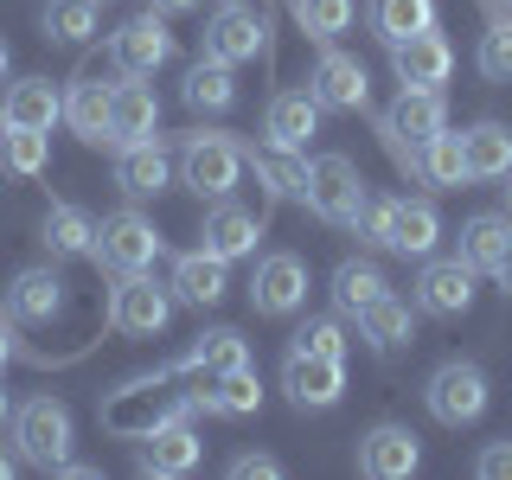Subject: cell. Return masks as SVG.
<instances>
[{"label":"cell","instance_id":"obj_14","mask_svg":"<svg viewBox=\"0 0 512 480\" xmlns=\"http://www.w3.org/2000/svg\"><path fill=\"white\" fill-rule=\"evenodd\" d=\"M199 455H205V436L192 429V416H173V423H160L154 436H141L135 468L154 474V480H180V474L199 468Z\"/></svg>","mask_w":512,"mask_h":480},{"label":"cell","instance_id":"obj_2","mask_svg":"<svg viewBox=\"0 0 512 480\" xmlns=\"http://www.w3.org/2000/svg\"><path fill=\"white\" fill-rule=\"evenodd\" d=\"M372 128H378L384 154H391L404 173H416V148H423L429 135H442V128H448V103H442V90L397 84V103L384 109V116H378Z\"/></svg>","mask_w":512,"mask_h":480},{"label":"cell","instance_id":"obj_7","mask_svg":"<svg viewBox=\"0 0 512 480\" xmlns=\"http://www.w3.org/2000/svg\"><path fill=\"white\" fill-rule=\"evenodd\" d=\"M173 320V288H160L148 269L141 276H116L109 288V327L128 333V340H154V333H167Z\"/></svg>","mask_w":512,"mask_h":480},{"label":"cell","instance_id":"obj_22","mask_svg":"<svg viewBox=\"0 0 512 480\" xmlns=\"http://www.w3.org/2000/svg\"><path fill=\"white\" fill-rule=\"evenodd\" d=\"M224 256H212V250H186V256H173V276H167V288H173V301H186V308H218L224 301V288H231V276H224Z\"/></svg>","mask_w":512,"mask_h":480},{"label":"cell","instance_id":"obj_21","mask_svg":"<svg viewBox=\"0 0 512 480\" xmlns=\"http://www.w3.org/2000/svg\"><path fill=\"white\" fill-rule=\"evenodd\" d=\"M109 96H116V84H103L96 71H77L71 84H64V122H71V135L90 141V148L109 141Z\"/></svg>","mask_w":512,"mask_h":480},{"label":"cell","instance_id":"obj_37","mask_svg":"<svg viewBox=\"0 0 512 480\" xmlns=\"http://www.w3.org/2000/svg\"><path fill=\"white\" fill-rule=\"evenodd\" d=\"M45 160H52V141H45V128L0 122V173H13V180H39Z\"/></svg>","mask_w":512,"mask_h":480},{"label":"cell","instance_id":"obj_24","mask_svg":"<svg viewBox=\"0 0 512 480\" xmlns=\"http://www.w3.org/2000/svg\"><path fill=\"white\" fill-rule=\"evenodd\" d=\"M237 365H250V340L237 327H212L173 359V372L180 378H218V372H237Z\"/></svg>","mask_w":512,"mask_h":480},{"label":"cell","instance_id":"obj_47","mask_svg":"<svg viewBox=\"0 0 512 480\" xmlns=\"http://www.w3.org/2000/svg\"><path fill=\"white\" fill-rule=\"evenodd\" d=\"M493 282H500V295H512V244H506L500 263H493Z\"/></svg>","mask_w":512,"mask_h":480},{"label":"cell","instance_id":"obj_32","mask_svg":"<svg viewBox=\"0 0 512 480\" xmlns=\"http://www.w3.org/2000/svg\"><path fill=\"white\" fill-rule=\"evenodd\" d=\"M39 244L58 256H90L96 250V218L84 212V205H71V199H58L52 212H45V224H39Z\"/></svg>","mask_w":512,"mask_h":480},{"label":"cell","instance_id":"obj_51","mask_svg":"<svg viewBox=\"0 0 512 480\" xmlns=\"http://www.w3.org/2000/svg\"><path fill=\"white\" fill-rule=\"evenodd\" d=\"M7 64H13V52H7V39H0V84H7Z\"/></svg>","mask_w":512,"mask_h":480},{"label":"cell","instance_id":"obj_33","mask_svg":"<svg viewBox=\"0 0 512 480\" xmlns=\"http://www.w3.org/2000/svg\"><path fill=\"white\" fill-rule=\"evenodd\" d=\"M384 288H391V282H384V269L372 263V256H346V263L333 269V314L359 320V308H372Z\"/></svg>","mask_w":512,"mask_h":480},{"label":"cell","instance_id":"obj_3","mask_svg":"<svg viewBox=\"0 0 512 480\" xmlns=\"http://www.w3.org/2000/svg\"><path fill=\"white\" fill-rule=\"evenodd\" d=\"M244 180V141L224 128H192L180 135V186L199 199H231V186Z\"/></svg>","mask_w":512,"mask_h":480},{"label":"cell","instance_id":"obj_52","mask_svg":"<svg viewBox=\"0 0 512 480\" xmlns=\"http://www.w3.org/2000/svg\"><path fill=\"white\" fill-rule=\"evenodd\" d=\"M506 212H512V173H506Z\"/></svg>","mask_w":512,"mask_h":480},{"label":"cell","instance_id":"obj_16","mask_svg":"<svg viewBox=\"0 0 512 480\" xmlns=\"http://www.w3.org/2000/svg\"><path fill=\"white\" fill-rule=\"evenodd\" d=\"M282 391L295 410H333L346 397V359H308V352H288L282 359Z\"/></svg>","mask_w":512,"mask_h":480},{"label":"cell","instance_id":"obj_11","mask_svg":"<svg viewBox=\"0 0 512 480\" xmlns=\"http://www.w3.org/2000/svg\"><path fill=\"white\" fill-rule=\"evenodd\" d=\"M263 45H269V20L256 7H244V0H224V7L205 20V52L199 58H218V64H250V58H263Z\"/></svg>","mask_w":512,"mask_h":480},{"label":"cell","instance_id":"obj_43","mask_svg":"<svg viewBox=\"0 0 512 480\" xmlns=\"http://www.w3.org/2000/svg\"><path fill=\"white\" fill-rule=\"evenodd\" d=\"M346 231H359V244H372V250H391V199H384V192H365Z\"/></svg>","mask_w":512,"mask_h":480},{"label":"cell","instance_id":"obj_18","mask_svg":"<svg viewBox=\"0 0 512 480\" xmlns=\"http://www.w3.org/2000/svg\"><path fill=\"white\" fill-rule=\"evenodd\" d=\"M160 135V96L141 84V77H122L116 96H109V141L103 148H135V141Z\"/></svg>","mask_w":512,"mask_h":480},{"label":"cell","instance_id":"obj_5","mask_svg":"<svg viewBox=\"0 0 512 480\" xmlns=\"http://www.w3.org/2000/svg\"><path fill=\"white\" fill-rule=\"evenodd\" d=\"M13 448H20L26 468L58 474L64 461H71V404H58V397H26V404L13 410Z\"/></svg>","mask_w":512,"mask_h":480},{"label":"cell","instance_id":"obj_48","mask_svg":"<svg viewBox=\"0 0 512 480\" xmlns=\"http://www.w3.org/2000/svg\"><path fill=\"white\" fill-rule=\"evenodd\" d=\"M148 7H154V13H192L199 0H148Z\"/></svg>","mask_w":512,"mask_h":480},{"label":"cell","instance_id":"obj_31","mask_svg":"<svg viewBox=\"0 0 512 480\" xmlns=\"http://www.w3.org/2000/svg\"><path fill=\"white\" fill-rule=\"evenodd\" d=\"M410 327H416L410 301H404V295H391V288H384V295L372 301V308H359V340L372 346L378 359H384V352H397V346H404V340H410Z\"/></svg>","mask_w":512,"mask_h":480},{"label":"cell","instance_id":"obj_12","mask_svg":"<svg viewBox=\"0 0 512 480\" xmlns=\"http://www.w3.org/2000/svg\"><path fill=\"white\" fill-rule=\"evenodd\" d=\"M474 276L480 269L468 263V256H423V269H416V308L436 314V320H455L474 308Z\"/></svg>","mask_w":512,"mask_h":480},{"label":"cell","instance_id":"obj_25","mask_svg":"<svg viewBox=\"0 0 512 480\" xmlns=\"http://www.w3.org/2000/svg\"><path fill=\"white\" fill-rule=\"evenodd\" d=\"M7 314L26 320V327H52L64 314V276L58 269H20L7 288Z\"/></svg>","mask_w":512,"mask_h":480},{"label":"cell","instance_id":"obj_28","mask_svg":"<svg viewBox=\"0 0 512 480\" xmlns=\"http://www.w3.org/2000/svg\"><path fill=\"white\" fill-rule=\"evenodd\" d=\"M199 410L212 416H256L263 410V378L250 372V365H237V372H218V378H199Z\"/></svg>","mask_w":512,"mask_h":480},{"label":"cell","instance_id":"obj_9","mask_svg":"<svg viewBox=\"0 0 512 480\" xmlns=\"http://www.w3.org/2000/svg\"><path fill=\"white\" fill-rule=\"evenodd\" d=\"M308 96L320 109H340V116H365L372 109V77H365V64L340 52V45H320L314 71H308Z\"/></svg>","mask_w":512,"mask_h":480},{"label":"cell","instance_id":"obj_50","mask_svg":"<svg viewBox=\"0 0 512 480\" xmlns=\"http://www.w3.org/2000/svg\"><path fill=\"white\" fill-rule=\"evenodd\" d=\"M13 468H20V461H13L7 448H0V480H13Z\"/></svg>","mask_w":512,"mask_h":480},{"label":"cell","instance_id":"obj_20","mask_svg":"<svg viewBox=\"0 0 512 480\" xmlns=\"http://www.w3.org/2000/svg\"><path fill=\"white\" fill-rule=\"evenodd\" d=\"M256 237H263V218L244 212V205H231V199H212V212H205V224H199V250L224 256V263L256 256Z\"/></svg>","mask_w":512,"mask_h":480},{"label":"cell","instance_id":"obj_13","mask_svg":"<svg viewBox=\"0 0 512 480\" xmlns=\"http://www.w3.org/2000/svg\"><path fill=\"white\" fill-rule=\"evenodd\" d=\"M301 301H308V263H301L295 250H269V256H256L250 308H256V314H269V320H288V314H301Z\"/></svg>","mask_w":512,"mask_h":480},{"label":"cell","instance_id":"obj_46","mask_svg":"<svg viewBox=\"0 0 512 480\" xmlns=\"http://www.w3.org/2000/svg\"><path fill=\"white\" fill-rule=\"evenodd\" d=\"M231 474H237V480H282V461H276V455H237Z\"/></svg>","mask_w":512,"mask_h":480},{"label":"cell","instance_id":"obj_29","mask_svg":"<svg viewBox=\"0 0 512 480\" xmlns=\"http://www.w3.org/2000/svg\"><path fill=\"white\" fill-rule=\"evenodd\" d=\"M244 167H256V180L269 186V199H295L308 192V160L288 154V148H269V141H244Z\"/></svg>","mask_w":512,"mask_h":480},{"label":"cell","instance_id":"obj_15","mask_svg":"<svg viewBox=\"0 0 512 480\" xmlns=\"http://www.w3.org/2000/svg\"><path fill=\"white\" fill-rule=\"evenodd\" d=\"M384 52H391V71H397V84L442 90L448 77H455V45H448L436 26H429V32H410V39L384 45Z\"/></svg>","mask_w":512,"mask_h":480},{"label":"cell","instance_id":"obj_34","mask_svg":"<svg viewBox=\"0 0 512 480\" xmlns=\"http://www.w3.org/2000/svg\"><path fill=\"white\" fill-rule=\"evenodd\" d=\"M416 180L423 186H436V192H455V186H468V154H461V135H429L423 148H416Z\"/></svg>","mask_w":512,"mask_h":480},{"label":"cell","instance_id":"obj_44","mask_svg":"<svg viewBox=\"0 0 512 480\" xmlns=\"http://www.w3.org/2000/svg\"><path fill=\"white\" fill-rule=\"evenodd\" d=\"M474 474L480 480H512V442H487L474 455Z\"/></svg>","mask_w":512,"mask_h":480},{"label":"cell","instance_id":"obj_41","mask_svg":"<svg viewBox=\"0 0 512 480\" xmlns=\"http://www.w3.org/2000/svg\"><path fill=\"white\" fill-rule=\"evenodd\" d=\"M288 13H295V26L308 32L314 45H333L352 20H359V0H288Z\"/></svg>","mask_w":512,"mask_h":480},{"label":"cell","instance_id":"obj_8","mask_svg":"<svg viewBox=\"0 0 512 480\" xmlns=\"http://www.w3.org/2000/svg\"><path fill=\"white\" fill-rule=\"evenodd\" d=\"M359 199H365V180L346 154H314L308 160V192H301V205H308L320 224H352Z\"/></svg>","mask_w":512,"mask_h":480},{"label":"cell","instance_id":"obj_17","mask_svg":"<svg viewBox=\"0 0 512 480\" xmlns=\"http://www.w3.org/2000/svg\"><path fill=\"white\" fill-rule=\"evenodd\" d=\"M416 468H423V448H416V436L404 423H372L359 436V474L365 480H410Z\"/></svg>","mask_w":512,"mask_h":480},{"label":"cell","instance_id":"obj_1","mask_svg":"<svg viewBox=\"0 0 512 480\" xmlns=\"http://www.w3.org/2000/svg\"><path fill=\"white\" fill-rule=\"evenodd\" d=\"M180 384V372H141V378H128L122 391H109V404H103V429L109 436H122V442H141V436H154L160 423H173V416H199V397H180L173 391Z\"/></svg>","mask_w":512,"mask_h":480},{"label":"cell","instance_id":"obj_30","mask_svg":"<svg viewBox=\"0 0 512 480\" xmlns=\"http://www.w3.org/2000/svg\"><path fill=\"white\" fill-rule=\"evenodd\" d=\"M461 154H468V180H506L512 173V128L506 122L461 128Z\"/></svg>","mask_w":512,"mask_h":480},{"label":"cell","instance_id":"obj_6","mask_svg":"<svg viewBox=\"0 0 512 480\" xmlns=\"http://www.w3.org/2000/svg\"><path fill=\"white\" fill-rule=\"evenodd\" d=\"M423 404H429V416H436L442 429H468V423H480V416H487V404H493L487 372H480L474 359H442L436 372L423 378Z\"/></svg>","mask_w":512,"mask_h":480},{"label":"cell","instance_id":"obj_49","mask_svg":"<svg viewBox=\"0 0 512 480\" xmlns=\"http://www.w3.org/2000/svg\"><path fill=\"white\" fill-rule=\"evenodd\" d=\"M0 423H13V397H7V384H0Z\"/></svg>","mask_w":512,"mask_h":480},{"label":"cell","instance_id":"obj_23","mask_svg":"<svg viewBox=\"0 0 512 480\" xmlns=\"http://www.w3.org/2000/svg\"><path fill=\"white\" fill-rule=\"evenodd\" d=\"M116 186L122 199H154V192L173 186V154L154 141H135V148H116Z\"/></svg>","mask_w":512,"mask_h":480},{"label":"cell","instance_id":"obj_45","mask_svg":"<svg viewBox=\"0 0 512 480\" xmlns=\"http://www.w3.org/2000/svg\"><path fill=\"white\" fill-rule=\"evenodd\" d=\"M13 359H32V365H45V352L20 346V333H13V314H0V372H7Z\"/></svg>","mask_w":512,"mask_h":480},{"label":"cell","instance_id":"obj_19","mask_svg":"<svg viewBox=\"0 0 512 480\" xmlns=\"http://www.w3.org/2000/svg\"><path fill=\"white\" fill-rule=\"evenodd\" d=\"M320 135V103L308 90H276L263 109V141L269 148H288V154H308V141Z\"/></svg>","mask_w":512,"mask_h":480},{"label":"cell","instance_id":"obj_35","mask_svg":"<svg viewBox=\"0 0 512 480\" xmlns=\"http://www.w3.org/2000/svg\"><path fill=\"white\" fill-rule=\"evenodd\" d=\"M180 96H186V109H199V116H224V109L237 103V77H231V64H218V58H199V64L186 71Z\"/></svg>","mask_w":512,"mask_h":480},{"label":"cell","instance_id":"obj_10","mask_svg":"<svg viewBox=\"0 0 512 480\" xmlns=\"http://www.w3.org/2000/svg\"><path fill=\"white\" fill-rule=\"evenodd\" d=\"M173 32H167V13H135V20H122L116 32H109V58H116L122 77H154L160 64H173Z\"/></svg>","mask_w":512,"mask_h":480},{"label":"cell","instance_id":"obj_26","mask_svg":"<svg viewBox=\"0 0 512 480\" xmlns=\"http://www.w3.org/2000/svg\"><path fill=\"white\" fill-rule=\"evenodd\" d=\"M0 122L45 128L52 135V122H64V90L52 77H20V84H7V96H0Z\"/></svg>","mask_w":512,"mask_h":480},{"label":"cell","instance_id":"obj_42","mask_svg":"<svg viewBox=\"0 0 512 480\" xmlns=\"http://www.w3.org/2000/svg\"><path fill=\"white\" fill-rule=\"evenodd\" d=\"M288 352H308V359H346L352 340H346V327L333 314H320V320H301V327H295Z\"/></svg>","mask_w":512,"mask_h":480},{"label":"cell","instance_id":"obj_27","mask_svg":"<svg viewBox=\"0 0 512 480\" xmlns=\"http://www.w3.org/2000/svg\"><path fill=\"white\" fill-rule=\"evenodd\" d=\"M442 244V212H436V199H391V250L397 256H436Z\"/></svg>","mask_w":512,"mask_h":480},{"label":"cell","instance_id":"obj_36","mask_svg":"<svg viewBox=\"0 0 512 480\" xmlns=\"http://www.w3.org/2000/svg\"><path fill=\"white\" fill-rule=\"evenodd\" d=\"M39 20L52 45H90L103 32V0H45Z\"/></svg>","mask_w":512,"mask_h":480},{"label":"cell","instance_id":"obj_38","mask_svg":"<svg viewBox=\"0 0 512 480\" xmlns=\"http://www.w3.org/2000/svg\"><path fill=\"white\" fill-rule=\"evenodd\" d=\"M474 64L487 84H512V7L506 0H487V32H480Z\"/></svg>","mask_w":512,"mask_h":480},{"label":"cell","instance_id":"obj_39","mask_svg":"<svg viewBox=\"0 0 512 480\" xmlns=\"http://www.w3.org/2000/svg\"><path fill=\"white\" fill-rule=\"evenodd\" d=\"M506 244H512V212H474L461 224V256H468L474 269H487V276L506 256Z\"/></svg>","mask_w":512,"mask_h":480},{"label":"cell","instance_id":"obj_4","mask_svg":"<svg viewBox=\"0 0 512 480\" xmlns=\"http://www.w3.org/2000/svg\"><path fill=\"white\" fill-rule=\"evenodd\" d=\"M160 250H167V237L154 231V218H141L135 205H122V212H109L103 224H96L90 263L109 269V276H141V269L160 263Z\"/></svg>","mask_w":512,"mask_h":480},{"label":"cell","instance_id":"obj_53","mask_svg":"<svg viewBox=\"0 0 512 480\" xmlns=\"http://www.w3.org/2000/svg\"><path fill=\"white\" fill-rule=\"evenodd\" d=\"M506 7H512V0H506Z\"/></svg>","mask_w":512,"mask_h":480},{"label":"cell","instance_id":"obj_40","mask_svg":"<svg viewBox=\"0 0 512 480\" xmlns=\"http://www.w3.org/2000/svg\"><path fill=\"white\" fill-rule=\"evenodd\" d=\"M365 20H372V32L384 45H397V39H410V32L436 26V0H372Z\"/></svg>","mask_w":512,"mask_h":480}]
</instances>
